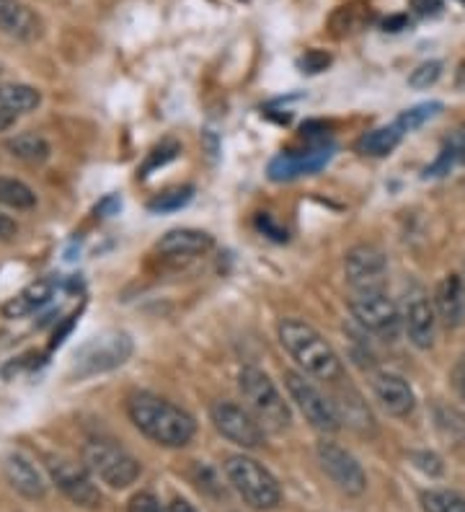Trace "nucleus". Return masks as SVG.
Here are the masks:
<instances>
[{"instance_id": "1", "label": "nucleus", "mask_w": 465, "mask_h": 512, "mask_svg": "<svg viewBox=\"0 0 465 512\" xmlns=\"http://www.w3.org/2000/svg\"><path fill=\"white\" fill-rule=\"evenodd\" d=\"M127 414L130 422L143 432L145 438L153 440L163 448H184L197 435V422L189 412H184L174 401L163 399L150 391H135L127 399Z\"/></svg>"}, {"instance_id": "2", "label": "nucleus", "mask_w": 465, "mask_h": 512, "mask_svg": "<svg viewBox=\"0 0 465 512\" xmlns=\"http://www.w3.org/2000/svg\"><path fill=\"white\" fill-rule=\"evenodd\" d=\"M277 334L279 344L303 368L305 375L318 381H339L344 373L339 355L313 326L300 319H285L279 321Z\"/></svg>"}, {"instance_id": "3", "label": "nucleus", "mask_w": 465, "mask_h": 512, "mask_svg": "<svg viewBox=\"0 0 465 512\" xmlns=\"http://www.w3.org/2000/svg\"><path fill=\"white\" fill-rule=\"evenodd\" d=\"M238 388H241L243 401L248 404L251 414L261 422L267 430L282 432L290 427L292 414L287 401L282 399L279 388L264 370L259 368H243L238 373Z\"/></svg>"}, {"instance_id": "4", "label": "nucleus", "mask_w": 465, "mask_h": 512, "mask_svg": "<svg viewBox=\"0 0 465 512\" xmlns=\"http://www.w3.org/2000/svg\"><path fill=\"white\" fill-rule=\"evenodd\" d=\"M83 466L112 489H127L143 471L132 453H127L114 440L104 438L88 440L83 445Z\"/></svg>"}, {"instance_id": "5", "label": "nucleus", "mask_w": 465, "mask_h": 512, "mask_svg": "<svg viewBox=\"0 0 465 512\" xmlns=\"http://www.w3.org/2000/svg\"><path fill=\"white\" fill-rule=\"evenodd\" d=\"M225 476L233 484V489L241 494L243 502L254 510H272L282 500V489H279L277 479L254 458L230 456L225 461Z\"/></svg>"}, {"instance_id": "6", "label": "nucleus", "mask_w": 465, "mask_h": 512, "mask_svg": "<svg viewBox=\"0 0 465 512\" xmlns=\"http://www.w3.org/2000/svg\"><path fill=\"white\" fill-rule=\"evenodd\" d=\"M132 355V339L124 331H104L88 339L73 357L75 378H91L124 365Z\"/></svg>"}, {"instance_id": "7", "label": "nucleus", "mask_w": 465, "mask_h": 512, "mask_svg": "<svg viewBox=\"0 0 465 512\" xmlns=\"http://www.w3.org/2000/svg\"><path fill=\"white\" fill-rule=\"evenodd\" d=\"M285 386L290 399L295 401V406L300 409V414L305 417V422H310V427H316L318 432H336L341 427L339 409H336L334 399L323 394L316 383L310 381L305 373H295V370H287L285 373Z\"/></svg>"}, {"instance_id": "8", "label": "nucleus", "mask_w": 465, "mask_h": 512, "mask_svg": "<svg viewBox=\"0 0 465 512\" xmlns=\"http://www.w3.org/2000/svg\"><path fill=\"white\" fill-rule=\"evenodd\" d=\"M210 419L215 430L230 443L241 448H259L264 445V427L251 414V409L236 404V401H215L210 406Z\"/></svg>"}, {"instance_id": "9", "label": "nucleus", "mask_w": 465, "mask_h": 512, "mask_svg": "<svg viewBox=\"0 0 465 512\" xmlns=\"http://www.w3.org/2000/svg\"><path fill=\"white\" fill-rule=\"evenodd\" d=\"M349 311L354 321L362 329L378 334V337L393 339L401 326V313L393 298L385 290H372V293H357L349 300Z\"/></svg>"}, {"instance_id": "10", "label": "nucleus", "mask_w": 465, "mask_h": 512, "mask_svg": "<svg viewBox=\"0 0 465 512\" xmlns=\"http://www.w3.org/2000/svg\"><path fill=\"white\" fill-rule=\"evenodd\" d=\"M344 275L357 293H372V290H385V277H388V259L383 251L372 244H360L347 251L344 256Z\"/></svg>"}, {"instance_id": "11", "label": "nucleus", "mask_w": 465, "mask_h": 512, "mask_svg": "<svg viewBox=\"0 0 465 512\" xmlns=\"http://www.w3.org/2000/svg\"><path fill=\"white\" fill-rule=\"evenodd\" d=\"M47 469H50V476L57 484V489H60L70 502L88 507V510H96V507L101 505V492L96 489V484H93L91 471H88L86 466L70 461V458H50Z\"/></svg>"}, {"instance_id": "12", "label": "nucleus", "mask_w": 465, "mask_h": 512, "mask_svg": "<svg viewBox=\"0 0 465 512\" xmlns=\"http://www.w3.org/2000/svg\"><path fill=\"white\" fill-rule=\"evenodd\" d=\"M334 145L321 140V143L310 145L308 150H300V153H279L277 158H272L269 163V179L272 182H292L298 176H310L318 174V171L326 166V163L334 158Z\"/></svg>"}, {"instance_id": "13", "label": "nucleus", "mask_w": 465, "mask_h": 512, "mask_svg": "<svg viewBox=\"0 0 465 512\" xmlns=\"http://www.w3.org/2000/svg\"><path fill=\"white\" fill-rule=\"evenodd\" d=\"M318 463L329 474L341 492L362 494L367 489V476L357 458L336 443H318Z\"/></svg>"}, {"instance_id": "14", "label": "nucleus", "mask_w": 465, "mask_h": 512, "mask_svg": "<svg viewBox=\"0 0 465 512\" xmlns=\"http://www.w3.org/2000/svg\"><path fill=\"white\" fill-rule=\"evenodd\" d=\"M372 391L385 412L393 417H409L416 406V396L409 381H403L396 373H378L372 378Z\"/></svg>"}, {"instance_id": "15", "label": "nucleus", "mask_w": 465, "mask_h": 512, "mask_svg": "<svg viewBox=\"0 0 465 512\" xmlns=\"http://www.w3.org/2000/svg\"><path fill=\"white\" fill-rule=\"evenodd\" d=\"M403 326H406V337L419 350H429L434 344V331H437V311L424 295H414L406 303L403 313Z\"/></svg>"}, {"instance_id": "16", "label": "nucleus", "mask_w": 465, "mask_h": 512, "mask_svg": "<svg viewBox=\"0 0 465 512\" xmlns=\"http://www.w3.org/2000/svg\"><path fill=\"white\" fill-rule=\"evenodd\" d=\"M0 34L19 42H31L42 34V21L21 0H0Z\"/></svg>"}, {"instance_id": "17", "label": "nucleus", "mask_w": 465, "mask_h": 512, "mask_svg": "<svg viewBox=\"0 0 465 512\" xmlns=\"http://www.w3.org/2000/svg\"><path fill=\"white\" fill-rule=\"evenodd\" d=\"M215 246V238L207 231L197 228H174L163 233L161 241L155 244V251L163 256H202Z\"/></svg>"}, {"instance_id": "18", "label": "nucleus", "mask_w": 465, "mask_h": 512, "mask_svg": "<svg viewBox=\"0 0 465 512\" xmlns=\"http://www.w3.org/2000/svg\"><path fill=\"white\" fill-rule=\"evenodd\" d=\"M3 471H6L8 484L19 494H24L26 500H42L44 494H47V484H44L37 466L29 458L21 456V453H11L3 461Z\"/></svg>"}, {"instance_id": "19", "label": "nucleus", "mask_w": 465, "mask_h": 512, "mask_svg": "<svg viewBox=\"0 0 465 512\" xmlns=\"http://www.w3.org/2000/svg\"><path fill=\"white\" fill-rule=\"evenodd\" d=\"M434 311L445 321V326L455 329L465 321V282L463 277L450 275L437 285L434 293Z\"/></svg>"}, {"instance_id": "20", "label": "nucleus", "mask_w": 465, "mask_h": 512, "mask_svg": "<svg viewBox=\"0 0 465 512\" xmlns=\"http://www.w3.org/2000/svg\"><path fill=\"white\" fill-rule=\"evenodd\" d=\"M52 295H55V280L31 282L19 295H13L8 300L6 306H3V313H6V319H24V316H31L42 306H47Z\"/></svg>"}, {"instance_id": "21", "label": "nucleus", "mask_w": 465, "mask_h": 512, "mask_svg": "<svg viewBox=\"0 0 465 512\" xmlns=\"http://www.w3.org/2000/svg\"><path fill=\"white\" fill-rule=\"evenodd\" d=\"M403 135H406V132H403L396 122H393V125L378 127V130H370L357 140V153L370 158H383L398 148Z\"/></svg>"}, {"instance_id": "22", "label": "nucleus", "mask_w": 465, "mask_h": 512, "mask_svg": "<svg viewBox=\"0 0 465 512\" xmlns=\"http://www.w3.org/2000/svg\"><path fill=\"white\" fill-rule=\"evenodd\" d=\"M39 101H42V94L34 86H26V83H0V109L11 112L13 117L34 112L39 107Z\"/></svg>"}, {"instance_id": "23", "label": "nucleus", "mask_w": 465, "mask_h": 512, "mask_svg": "<svg viewBox=\"0 0 465 512\" xmlns=\"http://www.w3.org/2000/svg\"><path fill=\"white\" fill-rule=\"evenodd\" d=\"M3 145H6V150L13 158L26 163H44L50 158V143L42 135H37V132H19V135L8 138Z\"/></svg>"}, {"instance_id": "24", "label": "nucleus", "mask_w": 465, "mask_h": 512, "mask_svg": "<svg viewBox=\"0 0 465 512\" xmlns=\"http://www.w3.org/2000/svg\"><path fill=\"white\" fill-rule=\"evenodd\" d=\"M463 163H465V130L460 127V130H455L453 135L445 140V145H442V150H440V156H437V161H434L432 166H427L424 176H432V179H437V176L450 174V171L458 169V166H463Z\"/></svg>"}, {"instance_id": "25", "label": "nucleus", "mask_w": 465, "mask_h": 512, "mask_svg": "<svg viewBox=\"0 0 465 512\" xmlns=\"http://www.w3.org/2000/svg\"><path fill=\"white\" fill-rule=\"evenodd\" d=\"M0 205L13 207V210H31V207L37 205V194L31 192V187H26L19 179L0 176Z\"/></svg>"}, {"instance_id": "26", "label": "nucleus", "mask_w": 465, "mask_h": 512, "mask_svg": "<svg viewBox=\"0 0 465 512\" xmlns=\"http://www.w3.org/2000/svg\"><path fill=\"white\" fill-rule=\"evenodd\" d=\"M424 512H465V497L447 489H429L422 494Z\"/></svg>"}, {"instance_id": "27", "label": "nucleus", "mask_w": 465, "mask_h": 512, "mask_svg": "<svg viewBox=\"0 0 465 512\" xmlns=\"http://www.w3.org/2000/svg\"><path fill=\"white\" fill-rule=\"evenodd\" d=\"M442 112L440 101H424V104H416V107L406 109V112L398 114L396 125L401 127L403 132H414L422 125H427L429 119H434Z\"/></svg>"}, {"instance_id": "28", "label": "nucleus", "mask_w": 465, "mask_h": 512, "mask_svg": "<svg viewBox=\"0 0 465 512\" xmlns=\"http://www.w3.org/2000/svg\"><path fill=\"white\" fill-rule=\"evenodd\" d=\"M194 187H174L161 192L155 200H150V213H176L181 207H186L192 202Z\"/></svg>"}, {"instance_id": "29", "label": "nucleus", "mask_w": 465, "mask_h": 512, "mask_svg": "<svg viewBox=\"0 0 465 512\" xmlns=\"http://www.w3.org/2000/svg\"><path fill=\"white\" fill-rule=\"evenodd\" d=\"M442 75V63L440 60H427V63L416 65L409 75V86L411 88H429L440 81Z\"/></svg>"}, {"instance_id": "30", "label": "nucleus", "mask_w": 465, "mask_h": 512, "mask_svg": "<svg viewBox=\"0 0 465 512\" xmlns=\"http://www.w3.org/2000/svg\"><path fill=\"white\" fill-rule=\"evenodd\" d=\"M298 65H300V70H303V73L316 75V73H321V70L329 68L331 55H329V52H323V50H308L303 57H300Z\"/></svg>"}, {"instance_id": "31", "label": "nucleus", "mask_w": 465, "mask_h": 512, "mask_svg": "<svg viewBox=\"0 0 465 512\" xmlns=\"http://www.w3.org/2000/svg\"><path fill=\"white\" fill-rule=\"evenodd\" d=\"M127 512H161V502L155 500L150 492H140L130 500Z\"/></svg>"}, {"instance_id": "32", "label": "nucleus", "mask_w": 465, "mask_h": 512, "mask_svg": "<svg viewBox=\"0 0 465 512\" xmlns=\"http://www.w3.org/2000/svg\"><path fill=\"white\" fill-rule=\"evenodd\" d=\"M411 458H414V463L424 471V474H429V476H440L442 474V461L434 456V453H427V450H422V453H414Z\"/></svg>"}, {"instance_id": "33", "label": "nucleus", "mask_w": 465, "mask_h": 512, "mask_svg": "<svg viewBox=\"0 0 465 512\" xmlns=\"http://www.w3.org/2000/svg\"><path fill=\"white\" fill-rule=\"evenodd\" d=\"M445 3L442 0H411V11L416 16H422V19H434V16H440Z\"/></svg>"}, {"instance_id": "34", "label": "nucleus", "mask_w": 465, "mask_h": 512, "mask_svg": "<svg viewBox=\"0 0 465 512\" xmlns=\"http://www.w3.org/2000/svg\"><path fill=\"white\" fill-rule=\"evenodd\" d=\"M19 233V225L16 220H11L8 215H0V241H13Z\"/></svg>"}, {"instance_id": "35", "label": "nucleus", "mask_w": 465, "mask_h": 512, "mask_svg": "<svg viewBox=\"0 0 465 512\" xmlns=\"http://www.w3.org/2000/svg\"><path fill=\"white\" fill-rule=\"evenodd\" d=\"M411 21L409 16H391V19L383 21L385 32H403V29H409Z\"/></svg>"}, {"instance_id": "36", "label": "nucleus", "mask_w": 465, "mask_h": 512, "mask_svg": "<svg viewBox=\"0 0 465 512\" xmlns=\"http://www.w3.org/2000/svg\"><path fill=\"white\" fill-rule=\"evenodd\" d=\"M119 207H122V202H119V197H106L104 202H101L99 207H96V213L101 215V218H109V215H114L119 210Z\"/></svg>"}, {"instance_id": "37", "label": "nucleus", "mask_w": 465, "mask_h": 512, "mask_svg": "<svg viewBox=\"0 0 465 512\" xmlns=\"http://www.w3.org/2000/svg\"><path fill=\"white\" fill-rule=\"evenodd\" d=\"M168 512H197V510H194L186 500H174L171 502V507H168Z\"/></svg>"}, {"instance_id": "38", "label": "nucleus", "mask_w": 465, "mask_h": 512, "mask_svg": "<svg viewBox=\"0 0 465 512\" xmlns=\"http://www.w3.org/2000/svg\"><path fill=\"white\" fill-rule=\"evenodd\" d=\"M13 122H16V117H13L11 112H6V109H0V132L8 130V127H11Z\"/></svg>"}, {"instance_id": "39", "label": "nucleus", "mask_w": 465, "mask_h": 512, "mask_svg": "<svg viewBox=\"0 0 465 512\" xmlns=\"http://www.w3.org/2000/svg\"><path fill=\"white\" fill-rule=\"evenodd\" d=\"M458 391H460V396L465 399V363L460 365V370H458Z\"/></svg>"}, {"instance_id": "40", "label": "nucleus", "mask_w": 465, "mask_h": 512, "mask_svg": "<svg viewBox=\"0 0 465 512\" xmlns=\"http://www.w3.org/2000/svg\"><path fill=\"white\" fill-rule=\"evenodd\" d=\"M455 86H458V88H465V60H463V63H460L458 75H455Z\"/></svg>"}, {"instance_id": "41", "label": "nucleus", "mask_w": 465, "mask_h": 512, "mask_svg": "<svg viewBox=\"0 0 465 512\" xmlns=\"http://www.w3.org/2000/svg\"><path fill=\"white\" fill-rule=\"evenodd\" d=\"M460 3H463V6H465V0H460Z\"/></svg>"}]
</instances>
